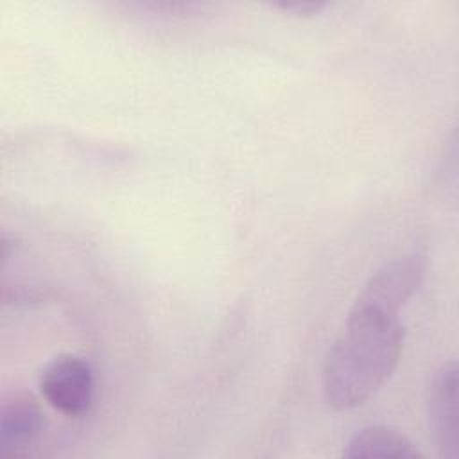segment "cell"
I'll list each match as a JSON object with an SVG mask.
<instances>
[{
  "instance_id": "cell-4",
  "label": "cell",
  "mask_w": 459,
  "mask_h": 459,
  "mask_svg": "<svg viewBox=\"0 0 459 459\" xmlns=\"http://www.w3.org/2000/svg\"><path fill=\"white\" fill-rule=\"evenodd\" d=\"M427 414L436 448L445 459L459 457V416H457V366L443 364L427 389Z\"/></svg>"
},
{
  "instance_id": "cell-5",
  "label": "cell",
  "mask_w": 459,
  "mask_h": 459,
  "mask_svg": "<svg viewBox=\"0 0 459 459\" xmlns=\"http://www.w3.org/2000/svg\"><path fill=\"white\" fill-rule=\"evenodd\" d=\"M43 429L38 405L27 396H11L0 407V450L2 455H23Z\"/></svg>"
},
{
  "instance_id": "cell-6",
  "label": "cell",
  "mask_w": 459,
  "mask_h": 459,
  "mask_svg": "<svg viewBox=\"0 0 459 459\" xmlns=\"http://www.w3.org/2000/svg\"><path fill=\"white\" fill-rule=\"evenodd\" d=\"M346 459H418L414 443L387 425H371L353 434L342 450Z\"/></svg>"
},
{
  "instance_id": "cell-1",
  "label": "cell",
  "mask_w": 459,
  "mask_h": 459,
  "mask_svg": "<svg viewBox=\"0 0 459 459\" xmlns=\"http://www.w3.org/2000/svg\"><path fill=\"white\" fill-rule=\"evenodd\" d=\"M403 346L398 317L350 310L342 335L323 366L326 402L346 411L362 405L393 375Z\"/></svg>"
},
{
  "instance_id": "cell-7",
  "label": "cell",
  "mask_w": 459,
  "mask_h": 459,
  "mask_svg": "<svg viewBox=\"0 0 459 459\" xmlns=\"http://www.w3.org/2000/svg\"><path fill=\"white\" fill-rule=\"evenodd\" d=\"M283 11H289V13H294L298 16H312L316 13H319L321 9H325V4H316V2H298V4H281V5H276Z\"/></svg>"
},
{
  "instance_id": "cell-3",
  "label": "cell",
  "mask_w": 459,
  "mask_h": 459,
  "mask_svg": "<svg viewBox=\"0 0 459 459\" xmlns=\"http://www.w3.org/2000/svg\"><path fill=\"white\" fill-rule=\"evenodd\" d=\"M93 371L75 355H59L50 360L39 377L43 398L65 416H82L93 403Z\"/></svg>"
},
{
  "instance_id": "cell-2",
  "label": "cell",
  "mask_w": 459,
  "mask_h": 459,
  "mask_svg": "<svg viewBox=\"0 0 459 459\" xmlns=\"http://www.w3.org/2000/svg\"><path fill=\"white\" fill-rule=\"evenodd\" d=\"M425 274V256L398 255L384 262L355 298L351 310L398 317L402 307L418 290Z\"/></svg>"
}]
</instances>
